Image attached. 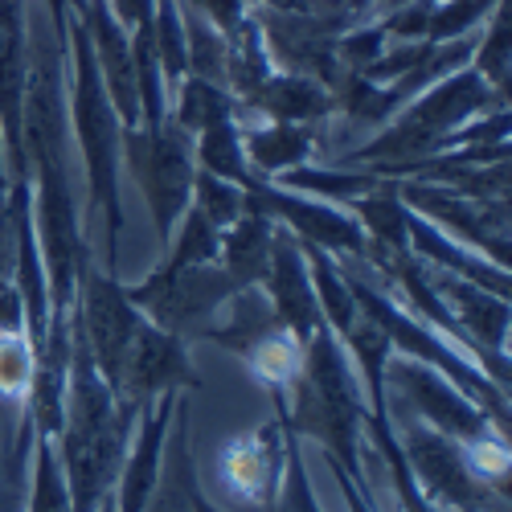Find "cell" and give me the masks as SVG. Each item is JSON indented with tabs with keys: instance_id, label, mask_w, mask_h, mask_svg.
<instances>
[{
	"instance_id": "cell-1",
	"label": "cell",
	"mask_w": 512,
	"mask_h": 512,
	"mask_svg": "<svg viewBox=\"0 0 512 512\" xmlns=\"http://www.w3.org/2000/svg\"><path fill=\"white\" fill-rule=\"evenodd\" d=\"M25 148L37 164V222H41V254H46V287L50 312H70L74 279L82 271V238L66 173V115H62V46L46 25H37L33 58L25 74Z\"/></svg>"
},
{
	"instance_id": "cell-2",
	"label": "cell",
	"mask_w": 512,
	"mask_h": 512,
	"mask_svg": "<svg viewBox=\"0 0 512 512\" xmlns=\"http://www.w3.org/2000/svg\"><path fill=\"white\" fill-rule=\"evenodd\" d=\"M74 37V132L82 144V156H87V181H91V197L103 209L107 218V263H119V115L111 107V95L103 87V74L99 62L91 54V33L87 21H74L70 25Z\"/></svg>"
},
{
	"instance_id": "cell-3",
	"label": "cell",
	"mask_w": 512,
	"mask_h": 512,
	"mask_svg": "<svg viewBox=\"0 0 512 512\" xmlns=\"http://www.w3.org/2000/svg\"><path fill=\"white\" fill-rule=\"evenodd\" d=\"M127 148V164H132V177L140 181L152 218H156V234L160 242L173 238V226L189 205V189H193V156H189V140L177 123H160V127H144V132H127L119 136Z\"/></svg>"
},
{
	"instance_id": "cell-4",
	"label": "cell",
	"mask_w": 512,
	"mask_h": 512,
	"mask_svg": "<svg viewBox=\"0 0 512 512\" xmlns=\"http://www.w3.org/2000/svg\"><path fill=\"white\" fill-rule=\"evenodd\" d=\"M345 283H349V291H353V300L365 308V316H369L381 332H386L390 340H398V345H402L410 357L431 361L443 377L455 381V386H459L467 398H476L480 410H492V414H496V426H504V414H508V410H504V390H492V386H488V377L476 373V365L467 361L459 349H451L447 340L431 336V328H422L418 320L402 316L398 304H390L386 295H381L377 287H369L361 275H349Z\"/></svg>"
},
{
	"instance_id": "cell-5",
	"label": "cell",
	"mask_w": 512,
	"mask_h": 512,
	"mask_svg": "<svg viewBox=\"0 0 512 512\" xmlns=\"http://www.w3.org/2000/svg\"><path fill=\"white\" fill-rule=\"evenodd\" d=\"M492 91H488V78H480V70H463L459 78L443 82L431 95H422L418 107L394 127L390 136L373 140L365 152H357V160H381V156H422L431 144H447V132L455 123H463L472 111L488 107Z\"/></svg>"
},
{
	"instance_id": "cell-6",
	"label": "cell",
	"mask_w": 512,
	"mask_h": 512,
	"mask_svg": "<svg viewBox=\"0 0 512 512\" xmlns=\"http://www.w3.org/2000/svg\"><path fill=\"white\" fill-rule=\"evenodd\" d=\"M234 291H238V283L213 263H189V267L164 263L152 279L127 291V300L152 312L156 328L189 332V324H201L213 308H222Z\"/></svg>"
},
{
	"instance_id": "cell-7",
	"label": "cell",
	"mask_w": 512,
	"mask_h": 512,
	"mask_svg": "<svg viewBox=\"0 0 512 512\" xmlns=\"http://www.w3.org/2000/svg\"><path fill=\"white\" fill-rule=\"evenodd\" d=\"M398 447L410 463V476L418 480L422 496L431 504H443L455 512H484L488 508V484H480L472 472H467L463 447L455 439L431 431V426L410 422V431Z\"/></svg>"
},
{
	"instance_id": "cell-8",
	"label": "cell",
	"mask_w": 512,
	"mask_h": 512,
	"mask_svg": "<svg viewBox=\"0 0 512 512\" xmlns=\"http://www.w3.org/2000/svg\"><path fill=\"white\" fill-rule=\"evenodd\" d=\"M283 476H287V431L279 422L242 431L222 447V480L230 496L250 512H267L279 500Z\"/></svg>"
},
{
	"instance_id": "cell-9",
	"label": "cell",
	"mask_w": 512,
	"mask_h": 512,
	"mask_svg": "<svg viewBox=\"0 0 512 512\" xmlns=\"http://www.w3.org/2000/svg\"><path fill=\"white\" fill-rule=\"evenodd\" d=\"M390 377H394V386L398 394L435 426L439 435L455 439V443H467V439H480L488 435V410H480L472 398H467L451 377H443L435 365H426V361H394L390 365Z\"/></svg>"
},
{
	"instance_id": "cell-10",
	"label": "cell",
	"mask_w": 512,
	"mask_h": 512,
	"mask_svg": "<svg viewBox=\"0 0 512 512\" xmlns=\"http://www.w3.org/2000/svg\"><path fill=\"white\" fill-rule=\"evenodd\" d=\"M78 332L87 340V349L103 373V381L115 390L119 381V365H123V353L132 345L136 328L144 324L140 320V308L127 300V291L115 283V279H103V275H91L87 279V295H82V308H78Z\"/></svg>"
},
{
	"instance_id": "cell-11",
	"label": "cell",
	"mask_w": 512,
	"mask_h": 512,
	"mask_svg": "<svg viewBox=\"0 0 512 512\" xmlns=\"http://www.w3.org/2000/svg\"><path fill=\"white\" fill-rule=\"evenodd\" d=\"M181 386H197V377L189 369V357L181 349L177 332L140 324L132 345H127V353H123L115 394H127L132 402L144 406L156 394H181Z\"/></svg>"
},
{
	"instance_id": "cell-12",
	"label": "cell",
	"mask_w": 512,
	"mask_h": 512,
	"mask_svg": "<svg viewBox=\"0 0 512 512\" xmlns=\"http://www.w3.org/2000/svg\"><path fill=\"white\" fill-rule=\"evenodd\" d=\"M250 209L267 213V218H283L295 234L308 238L320 250H345V254H357V259L369 254L365 230L349 218V213H340L332 205H320V201H308V197H291V193L267 189V185H250Z\"/></svg>"
},
{
	"instance_id": "cell-13",
	"label": "cell",
	"mask_w": 512,
	"mask_h": 512,
	"mask_svg": "<svg viewBox=\"0 0 512 512\" xmlns=\"http://www.w3.org/2000/svg\"><path fill=\"white\" fill-rule=\"evenodd\" d=\"M406 197H410V205H422L426 213L443 218L455 234H467V238H476L480 246H488L500 267L508 263V205H504V197L443 193L435 185H410Z\"/></svg>"
},
{
	"instance_id": "cell-14",
	"label": "cell",
	"mask_w": 512,
	"mask_h": 512,
	"mask_svg": "<svg viewBox=\"0 0 512 512\" xmlns=\"http://www.w3.org/2000/svg\"><path fill=\"white\" fill-rule=\"evenodd\" d=\"M21 0H0V127L17 181H25V21Z\"/></svg>"
},
{
	"instance_id": "cell-15",
	"label": "cell",
	"mask_w": 512,
	"mask_h": 512,
	"mask_svg": "<svg viewBox=\"0 0 512 512\" xmlns=\"http://www.w3.org/2000/svg\"><path fill=\"white\" fill-rule=\"evenodd\" d=\"M267 279H271V308H275L279 328H287V332H295L300 340H308L324 324V316H320L316 287H312L308 263H304L300 242H295V238L275 234Z\"/></svg>"
},
{
	"instance_id": "cell-16",
	"label": "cell",
	"mask_w": 512,
	"mask_h": 512,
	"mask_svg": "<svg viewBox=\"0 0 512 512\" xmlns=\"http://www.w3.org/2000/svg\"><path fill=\"white\" fill-rule=\"evenodd\" d=\"M177 402H181V394H164L160 398V410H148L144 414L136 451H132V459H127L123 476H119L115 512H144V504L152 500L156 476H160V459H164V439H168V426H173Z\"/></svg>"
},
{
	"instance_id": "cell-17",
	"label": "cell",
	"mask_w": 512,
	"mask_h": 512,
	"mask_svg": "<svg viewBox=\"0 0 512 512\" xmlns=\"http://www.w3.org/2000/svg\"><path fill=\"white\" fill-rule=\"evenodd\" d=\"M431 283H435V291L443 295V304L451 308L455 324H459L467 336H472L476 353H488V349L500 353V349H504V336H508V300H504V295H492V291H484V287H476V283L451 275V271L435 275ZM500 357H504V353H500Z\"/></svg>"
},
{
	"instance_id": "cell-18",
	"label": "cell",
	"mask_w": 512,
	"mask_h": 512,
	"mask_svg": "<svg viewBox=\"0 0 512 512\" xmlns=\"http://www.w3.org/2000/svg\"><path fill=\"white\" fill-rule=\"evenodd\" d=\"M271 46L279 50V58H287V66L295 74H332V46L336 37L328 25H320L316 17H300V13H271L263 21Z\"/></svg>"
},
{
	"instance_id": "cell-19",
	"label": "cell",
	"mask_w": 512,
	"mask_h": 512,
	"mask_svg": "<svg viewBox=\"0 0 512 512\" xmlns=\"http://www.w3.org/2000/svg\"><path fill=\"white\" fill-rule=\"evenodd\" d=\"M406 246H410V250H418L422 259L439 263L443 271H451V275L467 279V283H476V287H484V291H492V295H508V275H504V267L488 271V267H484V263H476L467 250H459V246L451 242V234H447V230L431 226L426 218H418V213H410V218H406Z\"/></svg>"
},
{
	"instance_id": "cell-20",
	"label": "cell",
	"mask_w": 512,
	"mask_h": 512,
	"mask_svg": "<svg viewBox=\"0 0 512 512\" xmlns=\"http://www.w3.org/2000/svg\"><path fill=\"white\" fill-rule=\"evenodd\" d=\"M271 242H275L271 218H267V213H259V209H250L246 218L234 222V230L222 234V250H218V259L226 263L222 271H226L238 287H254L259 279H267Z\"/></svg>"
},
{
	"instance_id": "cell-21",
	"label": "cell",
	"mask_w": 512,
	"mask_h": 512,
	"mask_svg": "<svg viewBox=\"0 0 512 512\" xmlns=\"http://www.w3.org/2000/svg\"><path fill=\"white\" fill-rule=\"evenodd\" d=\"M160 492L156 500L144 504V512H193L197 500V467H193V451H189V426L185 418H177V426H168L164 439V459H160Z\"/></svg>"
},
{
	"instance_id": "cell-22",
	"label": "cell",
	"mask_w": 512,
	"mask_h": 512,
	"mask_svg": "<svg viewBox=\"0 0 512 512\" xmlns=\"http://www.w3.org/2000/svg\"><path fill=\"white\" fill-rule=\"evenodd\" d=\"M242 357H246L250 373L259 377L267 390L279 394V390L295 386V381H300V373H304V340L275 324L271 332H263L259 340H254V345H250Z\"/></svg>"
},
{
	"instance_id": "cell-23",
	"label": "cell",
	"mask_w": 512,
	"mask_h": 512,
	"mask_svg": "<svg viewBox=\"0 0 512 512\" xmlns=\"http://www.w3.org/2000/svg\"><path fill=\"white\" fill-rule=\"evenodd\" d=\"M201 148H197V160L205 164V173L222 177V181H234V185H254L250 173H246V152H242V132L234 123V111L222 107L213 111L201 127Z\"/></svg>"
},
{
	"instance_id": "cell-24",
	"label": "cell",
	"mask_w": 512,
	"mask_h": 512,
	"mask_svg": "<svg viewBox=\"0 0 512 512\" xmlns=\"http://www.w3.org/2000/svg\"><path fill=\"white\" fill-rule=\"evenodd\" d=\"M250 103L267 111L275 123H291V119H312L328 111V95L304 74H287V78H267L259 91L250 95Z\"/></svg>"
},
{
	"instance_id": "cell-25",
	"label": "cell",
	"mask_w": 512,
	"mask_h": 512,
	"mask_svg": "<svg viewBox=\"0 0 512 512\" xmlns=\"http://www.w3.org/2000/svg\"><path fill=\"white\" fill-rule=\"evenodd\" d=\"M242 152H246V160L259 164L263 173H283V168H295L308 160L312 136L295 123H271V127H259V132H246Z\"/></svg>"
},
{
	"instance_id": "cell-26",
	"label": "cell",
	"mask_w": 512,
	"mask_h": 512,
	"mask_svg": "<svg viewBox=\"0 0 512 512\" xmlns=\"http://www.w3.org/2000/svg\"><path fill=\"white\" fill-rule=\"evenodd\" d=\"M308 254H312V283H316V304H320V316L328 328H336L340 336H349V328L357 324V300H353V291L345 283V275H340L332 267V259L308 242Z\"/></svg>"
},
{
	"instance_id": "cell-27",
	"label": "cell",
	"mask_w": 512,
	"mask_h": 512,
	"mask_svg": "<svg viewBox=\"0 0 512 512\" xmlns=\"http://www.w3.org/2000/svg\"><path fill=\"white\" fill-rule=\"evenodd\" d=\"M357 213H361V230H369L377 238L381 250H410L406 246V218H410V209L402 205L398 189H377L373 197H361L357 201Z\"/></svg>"
},
{
	"instance_id": "cell-28",
	"label": "cell",
	"mask_w": 512,
	"mask_h": 512,
	"mask_svg": "<svg viewBox=\"0 0 512 512\" xmlns=\"http://www.w3.org/2000/svg\"><path fill=\"white\" fill-rule=\"evenodd\" d=\"M33 345L21 328H0V398L25 402L33 386Z\"/></svg>"
},
{
	"instance_id": "cell-29",
	"label": "cell",
	"mask_w": 512,
	"mask_h": 512,
	"mask_svg": "<svg viewBox=\"0 0 512 512\" xmlns=\"http://www.w3.org/2000/svg\"><path fill=\"white\" fill-rule=\"evenodd\" d=\"M29 512H74L62 463H58V451H54V439H46V435L37 439V476H33Z\"/></svg>"
},
{
	"instance_id": "cell-30",
	"label": "cell",
	"mask_w": 512,
	"mask_h": 512,
	"mask_svg": "<svg viewBox=\"0 0 512 512\" xmlns=\"http://www.w3.org/2000/svg\"><path fill=\"white\" fill-rule=\"evenodd\" d=\"M193 185H197V209L205 213L209 226L218 230H230L238 218H242V189L234 181H222L213 173H193Z\"/></svg>"
},
{
	"instance_id": "cell-31",
	"label": "cell",
	"mask_w": 512,
	"mask_h": 512,
	"mask_svg": "<svg viewBox=\"0 0 512 512\" xmlns=\"http://www.w3.org/2000/svg\"><path fill=\"white\" fill-rule=\"evenodd\" d=\"M152 46H156V62L181 78L185 66H189V46H185V25H181V13H177V0H160V13H156V25H152Z\"/></svg>"
},
{
	"instance_id": "cell-32",
	"label": "cell",
	"mask_w": 512,
	"mask_h": 512,
	"mask_svg": "<svg viewBox=\"0 0 512 512\" xmlns=\"http://www.w3.org/2000/svg\"><path fill=\"white\" fill-rule=\"evenodd\" d=\"M218 250H222V230L205 222V213L193 209L185 226H181V238L168 254L173 267H189V263H218Z\"/></svg>"
},
{
	"instance_id": "cell-33",
	"label": "cell",
	"mask_w": 512,
	"mask_h": 512,
	"mask_svg": "<svg viewBox=\"0 0 512 512\" xmlns=\"http://www.w3.org/2000/svg\"><path fill=\"white\" fill-rule=\"evenodd\" d=\"M267 512H320V504L312 496V484H308V472H304L300 447H295V435L291 431H287V476H283V492H279V500Z\"/></svg>"
},
{
	"instance_id": "cell-34",
	"label": "cell",
	"mask_w": 512,
	"mask_h": 512,
	"mask_svg": "<svg viewBox=\"0 0 512 512\" xmlns=\"http://www.w3.org/2000/svg\"><path fill=\"white\" fill-rule=\"evenodd\" d=\"M377 177H357V173H283V189H308L320 197H357L369 193Z\"/></svg>"
},
{
	"instance_id": "cell-35",
	"label": "cell",
	"mask_w": 512,
	"mask_h": 512,
	"mask_svg": "<svg viewBox=\"0 0 512 512\" xmlns=\"http://www.w3.org/2000/svg\"><path fill=\"white\" fill-rule=\"evenodd\" d=\"M504 70H508V9L500 5L496 25H492V33L484 37V50H480V78L504 82Z\"/></svg>"
},
{
	"instance_id": "cell-36",
	"label": "cell",
	"mask_w": 512,
	"mask_h": 512,
	"mask_svg": "<svg viewBox=\"0 0 512 512\" xmlns=\"http://www.w3.org/2000/svg\"><path fill=\"white\" fill-rule=\"evenodd\" d=\"M111 13L123 21V25H144L152 21V0H111Z\"/></svg>"
},
{
	"instance_id": "cell-37",
	"label": "cell",
	"mask_w": 512,
	"mask_h": 512,
	"mask_svg": "<svg viewBox=\"0 0 512 512\" xmlns=\"http://www.w3.org/2000/svg\"><path fill=\"white\" fill-rule=\"evenodd\" d=\"M328 463H332V459H328ZM332 472H336L340 488H345V504H349V512H373V508H369V500H365V488H353V480H349L345 467L332 463Z\"/></svg>"
},
{
	"instance_id": "cell-38",
	"label": "cell",
	"mask_w": 512,
	"mask_h": 512,
	"mask_svg": "<svg viewBox=\"0 0 512 512\" xmlns=\"http://www.w3.org/2000/svg\"><path fill=\"white\" fill-rule=\"evenodd\" d=\"M66 5H70V0H50V13H54L58 25H66Z\"/></svg>"
},
{
	"instance_id": "cell-39",
	"label": "cell",
	"mask_w": 512,
	"mask_h": 512,
	"mask_svg": "<svg viewBox=\"0 0 512 512\" xmlns=\"http://www.w3.org/2000/svg\"><path fill=\"white\" fill-rule=\"evenodd\" d=\"M193 512H218V508H213V504H209V500L197 492V500H193Z\"/></svg>"
},
{
	"instance_id": "cell-40",
	"label": "cell",
	"mask_w": 512,
	"mask_h": 512,
	"mask_svg": "<svg viewBox=\"0 0 512 512\" xmlns=\"http://www.w3.org/2000/svg\"><path fill=\"white\" fill-rule=\"evenodd\" d=\"M95 512H115V496H103V504Z\"/></svg>"
},
{
	"instance_id": "cell-41",
	"label": "cell",
	"mask_w": 512,
	"mask_h": 512,
	"mask_svg": "<svg viewBox=\"0 0 512 512\" xmlns=\"http://www.w3.org/2000/svg\"><path fill=\"white\" fill-rule=\"evenodd\" d=\"M9 193V185H5V168H0V197H5Z\"/></svg>"
},
{
	"instance_id": "cell-42",
	"label": "cell",
	"mask_w": 512,
	"mask_h": 512,
	"mask_svg": "<svg viewBox=\"0 0 512 512\" xmlns=\"http://www.w3.org/2000/svg\"><path fill=\"white\" fill-rule=\"evenodd\" d=\"M390 5H406V0H390Z\"/></svg>"
}]
</instances>
